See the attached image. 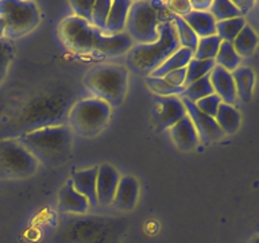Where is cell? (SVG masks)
I'll list each match as a JSON object with an SVG mask.
<instances>
[{"mask_svg": "<svg viewBox=\"0 0 259 243\" xmlns=\"http://www.w3.org/2000/svg\"><path fill=\"white\" fill-rule=\"evenodd\" d=\"M64 44L70 50L82 54H100L104 57H117L127 54L134 46V40L125 32L107 35L88 22L69 16L60 27Z\"/></svg>", "mask_w": 259, "mask_h": 243, "instance_id": "obj_1", "label": "cell"}, {"mask_svg": "<svg viewBox=\"0 0 259 243\" xmlns=\"http://www.w3.org/2000/svg\"><path fill=\"white\" fill-rule=\"evenodd\" d=\"M70 95L62 88H52L31 97L16 113L14 127L20 135L32 130L62 125L72 108Z\"/></svg>", "mask_w": 259, "mask_h": 243, "instance_id": "obj_2", "label": "cell"}, {"mask_svg": "<svg viewBox=\"0 0 259 243\" xmlns=\"http://www.w3.org/2000/svg\"><path fill=\"white\" fill-rule=\"evenodd\" d=\"M18 139L45 166L61 165L72 153L73 131L66 125L32 130Z\"/></svg>", "mask_w": 259, "mask_h": 243, "instance_id": "obj_3", "label": "cell"}, {"mask_svg": "<svg viewBox=\"0 0 259 243\" xmlns=\"http://www.w3.org/2000/svg\"><path fill=\"white\" fill-rule=\"evenodd\" d=\"M180 48L173 22L165 20L159 27L158 40L153 44L134 45L127 53V64L134 72L150 76Z\"/></svg>", "mask_w": 259, "mask_h": 243, "instance_id": "obj_4", "label": "cell"}, {"mask_svg": "<svg viewBox=\"0 0 259 243\" xmlns=\"http://www.w3.org/2000/svg\"><path fill=\"white\" fill-rule=\"evenodd\" d=\"M84 84L93 97L113 107L120 104L127 93L128 72L121 65H99L87 73Z\"/></svg>", "mask_w": 259, "mask_h": 243, "instance_id": "obj_5", "label": "cell"}, {"mask_svg": "<svg viewBox=\"0 0 259 243\" xmlns=\"http://www.w3.org/2000/svg\"><path fill=\"white\" fill-rule=\"evenodd\" d=\"M165 8L163 2H133L124 32L137 45L153 44L159 38L161 12Z\"/></svg>", "mask_w": 259, "mask_h": 243, "instance_id": "obj_6", "label": "cell"}, {"mask_svg": "<svg viewBox=\"0 0 259 243\" xmlns=\"http://www.w3.org/2000/svg\"><path fill=\"white\" fill-rule=\"evenodd\" d=\"M112 107L96 97H87L72 105L68 113L69 127L81 137H95L108 125Z\"/></svg>", "mask_w": 259, "mask_h": 243, "instance_id": "obj_7", "label": "cell"}, {"mask_svg": "<svg viewBox=\"0 0 259 243\" xmlns=\"http://www.w3.org/2000/svg\"><path fill=\"white\" fill-rule=\"evenodd\" d=\"M0 18L6 22V38L15 39L31 32L40 22L38 4L30 0H0Z\"/></svg>", "mask_w": 259, "mask_h": 243, "instance_id": "obj_8", "label": "cell"}, {"mask_svg": "<svg viewBox=\"0 0 259 243\" xmlns=\"http://www.w3.org/2000/svg\"><path fill=\"white\" fill-rule=\"evenodd\" d=\"M39 162L19 139L0 141V178H26L35 173Z\"/></svg>", "mask_w": 259, "mask_h": 243, "instance_id": "obj_9", "label": "cell"}, {"mask_svg": "<svg viewBox=\"0 0 259 243\" xmlns=\"http://www.w3.org/2000/svg\"><path fill=\"white\" fill-rule=\"evenodd\" d=\"M182 103L185 105L186 115L189 116V119L193 123L194 129L197 131L198 139L204 145H209V143L218 142L224 137V133L220 130L219 125L214 120V117H210L204 112H201L196 107V104L188 100V99H182Z\"/></svg>", "mask_w": 259, "mask_h": 243, "instance_id": "obj_10", "label": "cell"}, {"mask_svg": "<svg viewBox=\"0 0 259 243\" xmlns=\"http://www.w3.org/2000/svg\"><path fill=\"white\" fill-rule=\"evenodd\" d=\"M155 126L159 131L171 129L176 123L186 116L185 105L180 96H157Z\"/></svg>", "mask_w": 259, "mask_h": 243, "instance_id": "obj_11", "label": "cell"}, {"mask_svg": "<svg viewBox=\"0 0 259 243\" xmlns=\"http://www.w3.org/2000/svg\"><path fill=\"white\" fill-rule=\"evenodd\" d=\"M119 181H120V174L113 166L103 164L97 168L96 194L99 206L112 204Z\"/></svg>", "mask_w": 259, "mask_h": 243, "instance_id": "obj_12", "label": "cell"}, {"mask_svg": "<svg viewBox=\"0 0 259 243\" xmlns=\"http://www.w3.org/2000/svg\"><path fill=\"white\" fill-rule=\"evenodd\" d=\"M209 80L214 95H218L223 103L234 105L238 96H236V88H235L232 73L222 66L214 65V68L209 73Z\"/></svg>", "mask_w": 259, "mask_h": 243, "instance_id": "obj_13", "label": "cell"}, {"mask_svg": "<svg viewBox=\"0 0 259 243\" xmlns=\"http://www.w3.org/2000/svg\"><path fill=\"white\" fill-rule=\"evenodd\" d=\"M169 131L173 143L182 151L193 150L200 142L197 131L194 129L193 123H192L188 115L185 117H182L181 120L176 123L171 129H169Z\"/></svg>", "mask_w": 259, "mask_h": 243, "instance_id": "obj_14", "label": "cell"}, {"mask_svg": "<svg viewBox=\"0 0 259 243\" xmlns=\"http://www.w3.org/2000/svg\"><path fill=\"white\" fill-rule=\"evenodd\" d=\"M58 207L61 211L68 214H85L89 210V201L74 189L70 178L65 182L58 193Z\"/></svg>", "mask_w": 259, "mask_h": 243, "instance_id": "obj_15", "label": "cell"}, {"mask_svg": "<svg viewBox=\"0 0 259 243\" xmlns=\"http://www.w3.org/2000/svg\"><path fill=\"white\" fill-rule=\"evenodd\" d=\"M138 197H139V182L137 178L131 176L120 177L112 201L115 208L120 211H131L137 206Z\"/></svg>", "mask_w": 259, "mask_h": 243, "instance_id": "obj_16", "label": "cell"}, {"mask_svg": "<svg viewBox=\"0 0 259 243\" xmlns=\"http://www.w3.org/2000/svg\"><path fill=\"white\" fill-rule=\"evenodd\" d=\"M74 189L80 194H82L89 201L91 207H96V181H97V168H88V169L77 170L70 178Z\"/></svg>", "mask_w": 259, "mask_h": 243, "instance_id": "obj_17", "label": "cell"}, {"mask_svg": "<svg viewBox=\"0 0 259 243\" xmlns=\"http://www.w3.org/2000/svg\"><path fill=\"white\" fill-rule=\"evenodd\" d=\"M131 4H133V2H130V0H116V2H112L108 18H107V23H105L104 34H107V35H116V34L124 32Z\"/></svg>", "mask_w": 259, "mask_h": 243, "instance_id": "obj_18", "label": "cell"}, {"mask_svg": "<svg viewBox=\"0 0 259 243\" xmlns=\"http://www.w3.org/2000/svg\"><path fill=\"white\" fill-rule=\"evenodd\" d=\"M181 18L189 24L198 38L216 35V20L209 11H190Z\"/></svg>", "mask_w": 259, "mask_h": 243, "instance_id": "obj_19", "label": "cell"}, {"mask_svg": "<svg viewBox=\"0 0 259 243\" xmlns=\"http://www.w3.org/2000/svg\"><path fill=\"white\" fill-rule=\"evenodd\" d=\"M235 88H236V96L240 97V100L248 103L252 97L255 87V73L252 69L247 66H239L232 72Z\"/></svg>", "mask_w": 259, "mask_h": 243, "instance_id": "obj_20", "label": "cell"}, {"mask_svg": "<svg viewBox=\"0 0 259 243\" xmlns=\"http://www.w3.org/2000/svg\"><path fill=\"white\" fill-rule=\"evenodd\" d=\"M214 120L219 125L224 135H232L239 130L242 123V116L238 109L234 105L222 103L218 109V113L214 116Z\"/></svg>", "mask_w": 259, "mask_h": 243, "instance_id": "obj_21", "label": "cell"}, {"mask_svg": "<svg viewBox=\"0 0 259 243\" xmlns=\"http://www.w3.org/2000/svg\"><path fill=\"white\" fill-rule=\"evenodd\" d=\"M193 58V52H190L189 49L180 48L177 52L171 54L163 64L158 69H155L150 76L151 77H163L167 73L173 72V70H178V69L186 68L190 60Z\"/></svg>", "mask_w": 259, "mask_h": 243, "instance_id": "obj_22", "label": "cell"}, {"mask_svg": "<svg viewBox=\"0 0 259 243\" xmlns=\"http://www.w3.org/2000/svg\"><path fill=\"white\" fill-rule=\"evenodd\" d=\"M234 49L239 54V57H248L256 50L259 45V36L256 34L254 28L246 24L243 30L238 34V36L235 38L234 42Z\"/></svg>", "mask_w": 259, "mask_h": 243, "instance_id": "obj_23", "label": "cell"}, {"mask_svg": "<svg viewBox=\"0 0 259 243\" xmlns=\"http://www.w3.org/2000/svg\"><path fill=\"white\" fill-rule=\"evenodd\" d=\"M170 20L173 22L176 32H177V38L178 42H180V46H181V48L189 49L190 52L194 53V50H196V48H197L198 45V39H200V38L196 35V32L189 27V24L186 23L181 16L171 15Z\"/></svg>", "mask_w": 259, "mask_h": 243, "instance_id": "obj_24", "label": "cell"}, {"mask_svg": "<svg viewBox=\"0 0 259 243\" xmlns=\"http://www.w3.org/2000/svg\"><path fill=\"white\" fill-rule=\"evenodd\" d=\"M246 24V19L243 16L216 22V35L222 39V42H231L232 44Z\"/></svg>", "mask_w": 259, "mask_h": 243, "instance_id": "obj_25", "label": "cell"}, {"mask_svg": "<svg viewBox=\"0 0 259 243\" xmlns=\"http://www.w3.org/2000/svg\"><path fill=\"white\" fill-rule=\"evenodd\" d=\"M240 60L242 58L239 57V54L234 49V45L231 42H222L220 48H219L218 56L214 57V64L232 73L235 69L239 68Z\"/></svg>", "mask_w": 259, "mask_h": 243, "instance_id": "obj_26", "label": "cell"}, {"mask_svg": "<svg viewBox=\"0 0 259 243\" xmlns=\"http://www.w3.org/2000/svg\"><path fill=\"white\" fill-rule=\"evenodd\" d=\"M213 93V88H212V84H210L209 74L205 77H202L200 80L194 81L192 84L186 85L184 92L181 93L182 99H188L192 103H196V101L201 100L204 97L209 96Z\"/></svg>", "mask_w": 259, "mask_h": 243, "instance_id": "obj_27", "label": "cell"}, {"mask_svg": "<svg viewBox=\"0 0 259 243\" xmlns=\"http://www.w3.org/2000/svg\"><path fill=\"white\" fill-rule=\"evenodd\" d=\"M214 65H216L214 60H196V58H192L188 66H186V78L184 87L200 80L202 77L208 76L212 72V69L214 68Z\"/></svg>", "mask_w": 259, "mask_h": 243, "instance_id": "obj_28", "label": "cell"}, {"mask_svg": "<svg viewBox=\"0 0 259 243\" xmlns=\"http://www.w3.org/2000/svg\"><path fill=\"white\" fill-rule=\"evenodd\" d=\"M220 45H222V39L218 35L200 38L197 48L193 53V58L196 60H214V57L218 56Z\"/></svg>", "mask_w": 259, "mask_h": 243, "instance_id": "obj_29", "label": "cell"}, {"mask_svg": "<svg viewBox=\"0 0 259 243\" xmlns=\"http://www.w3.org/2000/svg\"><path fill=\"white\" fill-rule=\"evenodd\" d=\"M209 12L216 22H222V20L242 16L238 7L232 2H227V0H214V2H212Z\"/></svg>", "mask_w": 259, "mask_h": 243, "instance_id": "obj_30", "label": "cell"}, {"mask_svg": "<svg viewBox=\"0 0 259 243\" xmlns=\"http://www.w3.org/2000/svg\"><path fill=\"white\" fill-rule=\"evenodd\" d=\"M146 84L157 96H181L185 87H173L166 83L163 77H146Z\"/></svg>", "mask_w": 259, "mask_h": 243, "instance_id": "obj_31", "label": "cell"}, {"mask_svg": "<svg viewBox=\"0 0 259 243\" xmlns=\"http://www.w3.org/2000/svg\"><path fill=\"white\" fill-rule=\"evenodd\" d=\"M112 2L111 0H97L93 3L92 8V26L104 32L107 18L111 10Z\"/></svg>", "mask_w": 259, "mask_h": 243, "instance_id": "obj_32", "label": "cell"}, {"mask_svg": "<svg viewBox=\"0 0 259 243\" xmlns=\"http://www.w3.org/2000/svg\"><path fill=\"white\" fill-rule=\"evenodd\" d=\"M14 58V48L7 38H0V84L7 76L8 69Z\"/></svg>", "mask_w": 259, "mask_h": 243, "instance_id": "obj_33", "label": "cell"}, {"mask_svg": "<svg viewBox=\"0 0 259 243\" xmlns=\"http://www.w3.org/2000/svg\"><path fill=\"white\" fill-rule=\"evenodd\" d=\"M222 103V99H220L218 95L212 93L209 96H206L204 97V99H201V100L196 101L194 104H196V107H197L201 112H204L205 115H208V116L210 117H214Z\"/></svg>", "mask_w": 259, "mask_h": 243, "instance_id": "obj_34", "label": "cell"}, {"mask_svg": "<svg viewBox=\"0 0 259 243\" xmlns=\"http://www.w3.org/2000/svg\"><path fill=\"white\" fill-rule=\"evenodd\" d=\"M93 0L88 2H81V0H72L70 2V7L74 11V16L80 18V19L88 22L92 24V8H93Z\"/></svg>", "mask_w": 259, "mask_h": 243, "instance_id": "obj_35", "label": "cell"}, {"mask_svg": "<svg viewBox=\"0 0 259 243\" xmlns=\"http://www.w3.org/2000/svg\"><path fill=\"white\" fill-rule=\"evenodd\" d=\"M166 7H167V10H170V12L173 15L177 16H185L186 14H189L192 11L190 2H188V0H173V2H167Z\"/></svg>", "mask_w": 259, "mask_h": 243, "instance_id": "obj_36", "label": "cell"}, {"mask_svg": "<svg viewBox=\"0 0 259 243\" xmlns=\"http://www.w3.org/2000/svg\"><path fill=\"white\" fill-rule=\"evenodd\" d=\"M166 83H169L173 87H184L185 85V78H186V68L178 69V70H173V72L167 73L166 76H163Z\"/></svg>", "mask_w": 259, "mask_h": 243, "instance_id": "obj_37", "label": "cell"}, {"mask_svg": "<svg viewBox=\"0 0 259 243\" xmlns=\"http://www.w3.org/2000/svg\"><path fill=\"white\" fill-rule=\"evenodd\" d=\"M210 4L212 2L210 0H193L190 2V7H192V11H209Z\"/></svg>", "mask_w": 259, "mask_h": 243, "instance_id": "obj_38", "label": "cell"}, {"mask_svg": "<svg viewBox=\"0 0 259 243\" xmlns=\"http://www.w3.org/2000/svg\"><path fill=\"white\" fill-rule=\"evenodd\" d=\"M232 3H234L235 6L238 7V10L240 11V14L246 12L247 10H248V8H250L251 6L254 4L252 2H232Z\"/></svg>", "mask_w": 259, "mask_h": 243, "instance_id": "obj_39", "label": "cell"}, {"mask_svg": "<svg viewBox=\"0 0 259 243\" xmlns=\"http://www.w3.org/2000/svg\"><path fill=\"white\" fill-rule=\"evenodd\" d=\"M6 22H4L3 18H0V38H6Z\"/></svg>", "mask_w": 259, "mask_h": 243, "instance_id": "obj_40", "label": "cell"}, {"mask_svg": "<svg viewBox=\"0 0 259 243\" xmlns=\"http://www.w3.org/2000/svg\"><path fill=\"white\" fill-rule=\"evenodd\" d=\"M248 243H259V235H256L254 238H251V240Z\"/></svg>", "mask_w": 259, "mask_h": 243, "instance_id": "obj_41", "label": "cell"}]
</instances>
